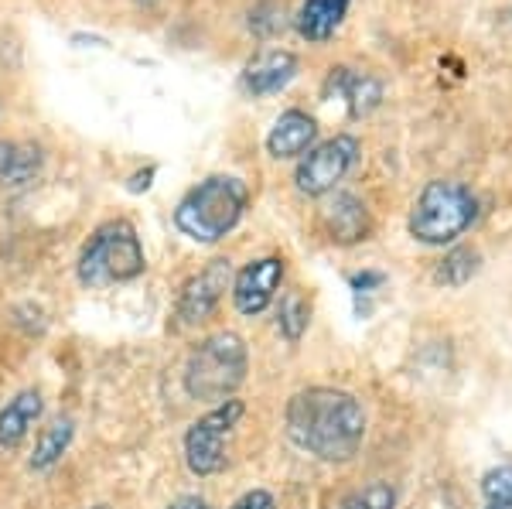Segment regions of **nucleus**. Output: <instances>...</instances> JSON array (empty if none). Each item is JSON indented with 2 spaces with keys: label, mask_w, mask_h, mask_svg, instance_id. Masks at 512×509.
Segmentation results:
<instances>
[{
  "label": "nucleus",
  "mask_w": 512,
  "mask_h": 509,
  "mask_svg": "<svg viewBox=\"0 0 512 509\" xmlns=\"http://www.w3.org/2000/svg\"><path fill=\"white\" fill-rule=\"evenodd\" d=\"M243 404L239 400H222L209 410L205 417L188 428L185 434V462L192 475H216L226 465V438L233 434V428L243 417Z\"/></svg>",
  "instance_id": "6"
},
{
  "label": "nucleus",
  "mask_w": 512,
  "mask_h": 509,
  "mask_svg": "<svg viewBox=\"0 0 512 509\" xmlns=\"http://www.w3.org/2000/svg\"><path fill=\"white\" fill-rule=\"evenodd\" d=\"M96 509H110V506H96Z\"/></svg>",
  "instance_id": "25"
},
{
  "label": "nucleus",
  "mask_w": 512,
  "mask_h": 509,
  "mask_svg": "<svg viewBox=\"0 0 512 509\" xmlns=\"http://www.w3.org/2000/svg\"><path fill=\"white\" fill-rule=\"evenodd\" d=\"M233 509H274V496L263 489H253V492H246L239 503H233Z\"/></svg>",
  "instance_id": "22"
},
{
  "label": "nucleus",
  "mask_w": 512,
  "mask_h": 509,
  "mask_svg": "<svg viewBox=\"0 0 512 509\" xmlns=\"http://www.w3.org/2000/svg\"><path fill=\"white\" fill-rule=\"evenodd\" d=\"M41 393L38 390H24L11 400L4 410H0V448L11 451L18 448L24 438H28L31 424L41 417Z\"/></svg>",
  "instance_id": "12"
},
{
  "label": "nucleus",
  "mask_w": 512,
  "mask_h": 509,
  "mask_svg": "<svg viewBox=\"0 0 512 509\" xmlns=\"http://www.w3.org/2000/svg\"><path fill=\"white\" fill-rule=\"evenodd\" d=\"M315 137H318L315 117H308L304 110H287V113H280L274 130L267 134V151L274 154L277 161L301 158V154L311 151Z\"/></svg>",
  "instance_id": "10"
},
{
  "label": "nucleus",
  "mask_w": 512,
  "mask_h": 509,
  "mask_svg": "<svg viewBox=\"0 0 512 509\" xmlns=\"http://www.w3.org/2000/svg\"><path fill=\"white\" fill-rule=\"evenodd\" d=\"M355 158H359V141H355L352 134H338L332 141L311 147L294 171L297 192H304V195L332 192V188L349 175Z\"/></svg>",
  "instance_id": "7"
},
{
  "label": "nucleus",
  "mask_w": 512,
  "mask_h": 509,
  "mask_svg": "<svg viewBox=\"0 0 512 509\" xmlns=\"http://www.w3.org/2000/svg\"><path fill=\"white\" fill-rule=\"evenodd\" d=\"M332 86H338L342 100L349 103L352 117H366L369 110H376L379 100H383V86L373 76H362V72H349V69H332Z\"/></svg>",
  "instance_id": "14"
},
{
  "label": "nucleus",
  "mask_w": 512,
  "mask_h": 509,
  "mask_svg": "<svg viewBox=\"0 0 512 509\" xmlns=\"http://www.w3.org/2000/svg\"><path fill=\"white\" fill-rule=\"evenodd\" d=\"M246 369H250V356H246V342L236 332L209 335L188 356L185 390L202 404H222L243 387Z\"/></svg>",
  "instance_id": "3"
},
{
  "label": "nucleus",
  "mask_w": 512,
  "mask_h": 509,
  "mask_svg": "<svg viewBox=\"0 0 512 509\" xmlns=\"http://www.w3.org/2000/svg\"><path fill=\"white\" fill-rule=\"evenodd\" d=\"M229 281H233V267H229V260H212L202 274H195L192 281L185 284L181 298H178V311H175L178 325L192 328V325L209 322V318L216 315V308H219L222 294H226Z\"/></svg>",
  "instance_id": "8"
},
{
  "label": "nucleus",
  "mask_w": 512,
  "mask_h": 509,
  "mask_svg": "<svg viewBox=\"0 0 512 509\" xmlns=\"http://www.w3.org/2000/svg\"><path fill=\"white\" fill-rule=\"evenodd\" d=\"M144 246H140L137 229L130 223H106L93 233V240L86 243L79 257V281L86 287H103V284H123L144 274Z\"/></svg>",
  "instance_id": "5"
},
{
  "label": "nucleus",
  "mask_w": 512,
  "mask_h": 509,
  "mask_svg": "<svg viewBox=\"0 0 512 509\" xmlns=\"http://www.w3.org/2000/svg\"><path fill=\"white\" fill-rule=\"evenodd\" d=\"M308 301L301 298L297 291H287L284 298H280V308H277V325L280 332H284L287 342H297L304 335V328H308Z\"/></svg>",
  "instance_id": "19"
},
{
  "label": "nucleus",
  "mask_w": 512,
  "mask_h": 509,
  "mask_svg": "<svg viewBox=\"0 0 512 509\" xmlns=\"http://www.w3.org/2000/svg\"><path fill=\"white\" fill-rule=\"evenodd\" d=\"M41 154L31 144H7L0 141V182L4 185H24L38 175Z\"/></svg>",
  "instance_id": "17"
},
{
  "label": "nucleus",
  "mask_w": 512,
  "mask_h": 509,
  "mask_svg": "<svg viewBox=\"0 0 512 509\" xmlns=\"http://www.w3.org/2000/svg\"><path fill=\"white\" fill-rule=\"evenodd\" d=\"M284 281V260L280 257H263L246 264L233 281V301L239 315H260L274 301L277 287Z\"/></svg>",
  "instance_id": "9"
},
{
  "label": "nucleus",
  "mask_w": 512,
  "mask_h": 509,
  "mask_svg": "<svg viewBox=\"0 0 512 509\" xmlns=\"http://www.w3.org/2000/svg\"><path fill=\"white\" fill-rule=\"evenodd\" d=\"M72 434H76V424L69 421V417H59V421H52L45 431L38 434L35 441V451H31V469H52L55 462L69 451L72 445Z\"/></svg>",
  "instance_id": "16"
},
{
  "label": "nucleus",
  "mask_w": 512,
  "mask_h": 509,
  "mask_svg": "<svg viewBox=\"0 0 512 509\" xmlns=\"http://www.w3.org/2000/svg\"><path fill=\"white\" fill-rule=\"evenodd\" d=\"M294 76H297V59L291 52H284V48H277V52L256 55V59L246 65L243 82L253 96H270V93H280Z\"/></svg>",
  "instance_id": "11"
},
{
  "label": "nucleus",
  "mask_w": 512,
  "mask_h": 509,
  "mask_svg": "<svg viewBox=\"0 0 512 509\" xmlns=\"http://www.w3.org/2000/svg\"><path fill=\"white\" fill-rule=\"evenodd\" d=\"M246 185L233 175L205 178L192 188L175 209V226L195 243H219L226 233H233L246 209Z\"/></svg>",
  "instance_id": "2"
},
{
  "label": "nucleus",
  "mask_w": 512,
  "mask_h": 509,
  "mask_svg": "<svg viewBox=\"0 0 512 509\" xmlns=\"http://www.w3.org/2000/svg\"><path fill=\"white\" fill-rule=\"evenodd\" d=\"M328 229H332V240H362L366 236V205L355 195H335L332 209H328Z\"/></svg>",
  "instance_id": "15"
},
{
  "label": "nucleus",
  "mask_w": 512,
  "mask_h": 509,
  "mask_svg": "<svg viewBox=\"0 0 512 509\" xmlns=\"http://www.w3.org/2000/svg\"><path fill=\"white\" fill-rule=\"evenodd\" d=\"M475 216L478 199L472 188L437 178V182H427L424 192L417 195L414 212H410V236L427 246H448L475 223Z\"/></svg>",
  "instance_id": "4"
},
{
  "label": "nucleus",
  "mask_w": 512,
  "mask_h": 509,
  "mask_svg": "<svg viewBox=\"0 0 512 509\" xmlns=\"http://www.w3.org/2000/svg\"><path fill=\"white\" fill-rule=\"evenodd\" d=\"M345 11H349V0H304L297 14V31L308 41H328L342 24Z\"/></svg>",
  "instance_id": "13"
},
{
  "label": "nucleus",
  "mask_w": 512,
  "mask_h": 509,
  "mask_svg": "<svg viewBox=\"0 0 512 509\" xmlns=\"http://www.w3.org/2000/svg\"><path fill=\"white\" fill-rule=\"evenodd\" d=\"M168 509H209L202 503V499H195V496H185V499H178V503H171Z\"/></svg>",
  "instance_id": "23"
},
{
  "label": "nucleus",
  "mask_w": 512,
  "mask_h": 509,
  "mask_svg": "<svg viewBox=\"0 0 512 509\" xmlns=\"http://www.w3.org/2000/svg\"><path fill=\"white\" fill-rule=\"evenodd\" d=\"M485 509H512V506H506V503H489Z\"/></svg>",
  "instance_id": "24"
},
{
  "label": "nucleus",
  "mask_w": 512,
  "mask_h": 509,
  "mask_svg": "<svg viewBox=\"0 0 512 509\" xmlns=\"http://www.w3.org/2000/svg\"><path fill=\"white\" fill-rule=\"evenodd\" d=\"M482 492L489 503H506L512 506V465H499V469L485 472Z\"/></svg>",
  "instance_id": "20"
},
{
  "label": "nucleus",
  "mask_w": 512,
  "mask_h": 509,
  "mask_svg": "<svg viewBox=\"0 0 512 509\" xmlns=\"http://www.w3.org/2000/svg\"><path fill=\"white\" fill-rule=\"evenodd\" d=\"M482 270V253L472 246H454L451 253H444V260L434 270V281L444 287H461Z\"/></svg>",
  "instance_id": "18"
},
{
  "label": "nucleus",
  "mask_w": 512,
  "mask_h": 509,
  "mask_svg": "<svg viewBox=\"0 0 512 509\" xmlns=\"http://www.w3.org/2000/svg\"><path fill=\"white\" fill-rule=\"evenodd\" d=\"M287 434L301 451L321 462H349L366 438V410L335 387H308L287 404Z\"/></svg>",
  "instance_id": "1"
},
{
  "label": "nucleus",
  "mask_w": 512,
  "mask_h": 509,
  "mask_svg": "<svg viewBox=\"0 0 512 509\" xmlns=\"http://www.w3.org/2000/svg\"><path fill=\"white\" fill-rule=\"evenodd\" d=\"M393 506H396V492L386 482H373V486H366L349 499V509H393Z\"/></svg>",
  "instance_id": "21"
}]
</instances>
